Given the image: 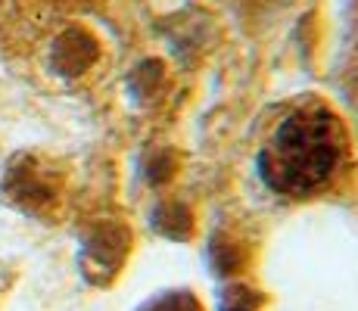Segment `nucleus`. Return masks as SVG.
<instances>
[{
	"instance_id": "f257e3e1",
	"label": "nucleus",
	"mask_w": 358,
	"mask_h": 311,
	"mask_svg": "<svg viewBox=\"0 0 358 311\" xmlns=\"http://www.w3.org/2000/svg\"><path fill=\"white\" fill-rule=\"evenodd\" d=\"M346 156L343 122L327 106H299L268 134L259 153V175L280 196L306 199L340 175Z\"/></svg>"
},
{
	"instance_id": "f03ea898",
	"label": "nucleus",
	"mask_w": 358,
	"mask_h": 311,
	"mask_svg": "<svg viewBox=\"0 0 358 311\" xmlns=\"http://www.w3.org/2000/svg\"><path fill=\"white\" fill-rule=\"evenodd\" d=\"M94 59V41L85 31H66L53 47V62L63 75H78L91 66Z\"/></svg>"
},
{
	"instance_id": "7ed1b4c3",
	"label": "nucleus",
	"mask_w": 358,
	"mask_h": 311,
	"mask_svg": "<svg viewBox=\"0 0 358 311\" xmlns=\"http://www.w3.org/2000/svg\"><path fill=\"white\" fill-rule=\"evenodd\" d=\"M231 311H246V308H231Z\"/></svg>"
}]
</instances>
